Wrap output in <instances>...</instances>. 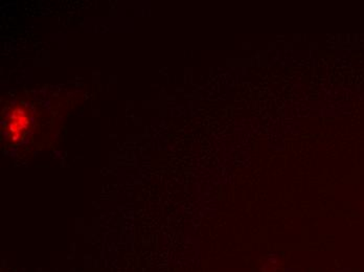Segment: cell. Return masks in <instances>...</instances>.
Here are the masks:
<instances>
[{
	"label": "cell",
	"instance_id": "1",
	"mask_svg": "<svg viewBox=\"0 0 364 272\" xmlns=\"http://www.w3.org/2000/svg\"><path fill=\"white\" fill-rule=\"evenodd\" d=\"M30 125V117L23 108L17 107L13 110L9 121V131L13 139H19Z\"/></svg>",
	"mask_w": 364,
	"mask_h": 272
}]
</instances>
